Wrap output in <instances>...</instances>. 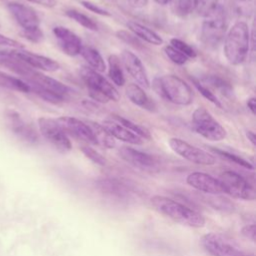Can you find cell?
I'll list each match as a JSON object with an SVG mask.
<instances>
[{
    "mask_svg": "<svg viewBox=\"0 0 256 256\" xmlns=\"http://www.w3.org/2000/svg\"><path fill=\"white\" fill-rule=\"evenodd\" d=\"M250 49V31L246 22L237 21L229 29L224 40V55L232 65L245 61Z\"/></svg>",
    "mask_w": 256,
    "mask_h": 256,
    "instance_id": "2",
    "label": "cell"
},
{
    "mask_svg": "<svg viewBox=\"0 0 256 256\" xmlns=\"http://www.w3.org/2000/svg\"><path fill=\"white\" fill-rule=\"evenodd\" d=\"M0 85L10 90H14L18 92H23V93L31 92L29 85L23 79H21L20 77H15V76L6 74L1 71H0Z\"/></svg>",
    "mask_w": 256,
    "mask_h": 256,
    "instance_id": "25",
    "label": "cell"
},
{
    "mask_svg": "<svg viewBox=\"0 0 256 256\" xmlns=\"http://www.w3.org/2000/svg\"><path fill=\"white\" fill-rule=\"evenodd\" d=\"M25 1L35 3V4H38V5L47 7V8H52V7L56 6V0H25Z\"/></svg>",
    "mask_w": 256,
    "mask_h": 256,
    "instance_id": "42",
    "label": "cell"
},
{
    "mask_svg": "<svg viewBox=\"0 0 256 256\" xmlns=\"http://www.w3.org/2000/svg\"><path fill=\"white\" fill-rule=\"evenodd\" d=\"M223 192L233 198L252 201L256 198V191L241 175L233 171H224L218 178Z\"/></svg>",
    "mask_w": 256,
    "mask_h": 256,
    "instance_id": "7",
    "label": "cell"
},
{
    "mask_svg": "<svg viewBox=\"0 0 256 256\" xmlns=\"http://www.w3.org/2000/svg\"><path fill=\"white\" fill-rule=\"evenodd\" d=\"M7 8L23 32H30L39 29L40 19L33 8L19 2H10Z\"/></svg>",
    "mask_w": 256,
    "mask_h": 256,
    "instance_id": "13",
    "label": "cell"
},
{
    "mask_svg": "<svg viewBox=\"0 0 256 256\" xmlns=\"http://www.w3.org/2000/svg\"><path fill=\"white\" fill-rule=\"evenodd\" d=\"M121 59L125 69L131 75V77L138 83V85L144 88H149L150 82L145 67L142 64L139 57L131 51L124 50L121 54Z\"/></svg>",
    "mask_w": 256,
    "mask_h": 256,
    "instance_id": "17",
    "label": "cell"
},
{
    "mask_svg": "<svg viewBox=\"0 0 256 256\" xmlns=\"http://www.w3.org/2000/svg\"><path fill=\"white\" fill-rule=\"evenodd\" d=\"M80 54L87 61V63L92 67L91 69L99 73L105 71L106 65H105L104 59L97 49L90 46H82Z\"/></svg>",
    "mask_w": 256,
    "mask_h": 256,
    "instance_id": "24",
    "label": "cell"
},
{
    "mask_svg": "<svg viewBox=\"0 0 256 256\" xmlns=\"http://www.w3.org/2000/svg\"><path fill=\"white\" fill-rule=\"evenodd\" d=\"M86 124L89 126L93 134L95 144L103 146L105 148H113L115 146L114 138L110 135V133L104 128L102 124L94 121H87Z\"/></svg>",
    "mask_w": 256,
    "mask_h": 256,
    "instance_id": "23",
    "label": "cell"
},
{
    "mask_svg": "<svg viewBox=\"0 0 256 256\" xmlns=\"http://www.w3.org/2000/svg\"><path fill=\"white\" fill-rule=\"evenodd\" d=\"M56 120L66 134H70L84 142L95 144L93 134L86 122L69 116H62Z\"/></svg>",
    "mask_w": 256,
    "mask_h": 256,
    "instance_id": "16",
    "label": "cell"
},
{
    "mask_svg": "<svg viewBox=\"0 0 256 256\" xmlns=\"http://www.w3.org/2000/svg\"><path fill=\"white\" fill-rule=\"evenodd\" d=\"M54 36L60 49L68 56H76L80 54L82 43L81 39L71 30L63 26H56L53 28Z\"/></svg>",
    "mask_w": 256,
    "mask_h": 256,
    "instance_id": "18",
    "label": "cell"
},
{
    "mask_svg": "<svg viewBox=\"0 0 256 256\" xmlns=\"http://www.w3.org/2000/svg\"><path fill=\"white\" fill-rule=\"evenodd\" d=\"M80 3H81V5H82L83 7H85L87 10H89V11H91V12H94V13H96V14H98V15H101V16H111L110 12H108L107 10L101 8L100 6H98V5L95 4V3H92V2H90V1H85V0L80 1Z\"/></svg>",
    "mask_w": 256,
    "mask_h": 256,
    "instance_id": "37",
    "label": "cell"
},
{
    "mask_svg": "<svg viewBox=\"0 0 256 256\" xmlns=\"http://www.w3.org/2000/svg\"><path fill=\"white\" fill-rule=\"evenodd\" d=\"M112 116V120L118 122L119 124H121L122 126H124L125 128L129 129L131 132H133L134 134L138 135L139 137H141L142 139H151V135H150V132L143 126L137 124V123H134L133 121L127 119V118H124L120 115H116V114H113L111 115Z\"/></svg>",
    "mask_w": 256,
    "mask_h": 256,
    "instance_id": "27",
    "label": "cell"
},
{
    "mask_svg": "<svg viewBox=\"0 0 256 256\" xmlns=\"http://www.w3.org/2000/svg\"><path fill=\"white\" fill-rule=\"evenodd\" d=\"M66 15L71 18L72 20H74L75 22H77L78 24H80L81 26H83L84 28L88 29V30H92V31H97L98 30V26L97 24L87 15L74 10V9H70L66 11Z\"/></svg>",
    "mask_w": 256,
    "mask_h": 256,
    "instance_id": "28",
    "label": "cell"
},
{
    "mask_svg": "<svg viewBox=\"0 0 256 256\" xmlns=\"http://www.w3.org/2000/svg\"><path fill=\"white\" fill-rule=\"evenodd\" d=\"M119 155L124 161L138 169L145 171H155L158 169L157 159L148 153L131 147H121L119 149Z\"/></svg>",
    "mask_w": 256,
    "mask_h": 256,
    "instance_id": "14",
    "label": "cell"
},
{
    "mask_svg": "<svg viewBox=\"0 0 256 256\" xmlns=\"http://www.w3.org/2000/svg\"><path fill=\"white\" fill-rule=\"evenodd\" d=\"M211 150L214 153H216L217 155H219V156H221V157H223V158H225V159H227V160H229V161H231V162H233V163H235V164H237L241 167H244L246 169H253V165L250 162H248L247 160L243 159L242 157H240L238 155H235L233 153L223 151V150H220V149H217V148H213V147L211 148Z\"/></svg>",
    "mask_w": 256,
    "mask_h": 256,
    "instance_id": "29",
    "label": "cell"
},
{
    "mask_svg": "<svg viewBox=\"0 0 256 256\" xmlns=\"http://www.w3.org/2000/svg\"><path fill=\"white\" fill-rule=\"evenodd\" d=\"M125 93L128 99L135 105L150 111H152L155 108L154 103L150 100V98L147 96L145 91L138 84H134V83L128 84L126 86Z\"/></svg>",
    "mask_w": 256,
    "mask_h": 256,
    "instance_id": "21",
    "label": "cell"
},
{
    "mask_svg": "<svg viewBox=\"0 0 256 256\" xmlns=\"http://www.w3.org/2000/svg\"><path fill=\"white\" fill-rule=\"evenodd\" d=\"M0 46L9 47V48H15V49H22L23 46L16 40L9 38L3 34L0 33Z\"/></svg>",
    "mask_w": 256,
    "mask_h": 256,
    "instance_id": "39",
    "label": "cell"
},
{
    "mask_svg": "<svg viewBox=\"0 0 256 256\" xmlns=\"http://www.w3.org/2000/svg\"><path fill=\"white\" fill-rule=\"evenodd\" d=\"M195 8V0H174L175 12L181 16L188 15Z\"/></svg>",
    "mask_w": 256,
    "mask_h": 256,
    "instance_id": "33",
    "label": "cell"
},
{
    "mask_svg": "<svg viewBox=\"0 0 256 256\" xmlns=\"http://www.w3.org/2000/svg\"><path fill=\"white\" fill-rule=\"evenodd\" d=\"M217 0H195V8L194 10L198 15L204 17L206 16L216 5Z\"/></svg>",
    "mask_w": 256,
    "mask_h": 256,
    "instance_id": "34",
    "label": "cell"
},
{
    "mask_svg": "<svg viewBox=\"0 0 256 256\" xmlns=\"http://www.w3.org/2000/svg\"><path fill=\"white\" fill-rule=\"evenodd\" d=\"M164 52L166 54V56L175 64L177 65H183L187 62L188 58L183 55L181 52H179L178 50H176L174 47H172L171 45H167L164 47Z\"/></svg>",
    "mask_w": 256,
    "mask_h": 256,
    "instance_id": "35",
    "label": "cell"
},
{
    "mask_svg": "<svg viewBox=\"0 0 256 256\" xmlns=\"http://www.w3.org/2000/svg\"><path fill=\"white\" fill-rule=\"evenodd\" d=\"M80 76L89 89L90 96L94 100L101 103H106L109 100H119L120 95L117 89L99 72L88 67H82L80 70Z\"/></svg>",
    "mask_w": 256,
    "mask_h": 256,
    "instance_id": "5",
    "label": "cell"
},
{
    "mask_svg": "<svg viewBox=\"0 0 256 256\" xmlns=\"http://www.w3.org/2000/svg\"><path fill=\"white\" fill-rule=\"evenodd\" d=\"M186 182L191 187L206 194L218 195L223 193V189L219 180L203 172L190 173L186 178Z\"/></svg>",
    "mask_w": 256,
    "mask_h": 256,
    "instance_id": "19",
    "label": "cell"
},
{
    "mask_svg": "<svg viewBox=\"0 0 256 256\" xmlns=\"http://www.w3.org/2000/svg\"><path fill=\"white\" fill-rule=\"evenodd\" d=\"M40 134L56 150L61 153H67L72 149L71 141L64 132L56 119L50 117H41L38 119Z\"/></svg>",
    "mask_w": 256,
    "mask_h": 256,
    "instance_id": "8",
    "label": "cell"
},
{
    "mask_svg": "<svg viewBox=\"0 0 256 256\" xmlns=\"http://www.w3.org/2000/svg\"><path fill=\"white\" fill-rule=\"evenodd\" d=\"M208 81H209V82L211 83V85H213L214 87L220 88V89L224 90L225 92H227V91L231 92V87H230V85H229L227 82H225L223 79H221V78H219V77H217V76H210V77L208 78Z\"/></svg>",
    "mask_w": 256,
    "mask_h": 256,
    "instance_id": "38",
    "label": "cell"
},
{
    "mask_svg": "<svg viewBox=\"0 0 256 256\" xmlns=\"http://www.w3.org/2000/svg\"><path fill=\"white\" fill-rule=\"evenodd\" d=\"M154 89L168 101L182 106L193 102V92L190 86L176 75H164L154 81Z\"/></svg>",
    "mask_w": 256,
    "mask_h": 256,
    "instance_id": "3",
    "label": "cell"
},
{
    "mask_svg": "<svg viewBox=\"0 0 256 256\" xmlns=\"http://www.w3.org/2000/svg\"><path fill=\"white\" fill-rule=\"evenodd\" d=\"M191 81H192L193 85L196 87V89L202 94V96H203L204 98H206L207 100H209V101H210L211 103H213L214 105H216V106H218V107H220V108L222 107L220 101H219L218 98L214 95V93L211 92L207 87H205L199 80H197V79H195V78H191Z\"/></svg>",
    "mask_w": 256,
    "mask_h": 256,
    "instance_id": "30",
    "label": "cell"
},
{
    "mask_svg": "<svg viewBox=\"0 0 256 256\" xmlns=\"http://www.w3.org/2000/svg\"><path fill=\"white\" fill-rule=\"evenodd\" d=\"M109 77L117 86H123L125 83V77L121 68V62L117 55L113 54L109 56Z\"/></svg>",
    "mask_w": 256,
    "mask_h": 256,
    "instance_id": "26",
    "label": "cell"
},
{
    "mask_svg": "<svg viewBox=\"0 0 256 256\" xmlns=\"http://www.w3.org/2000/svg\"><path fill=\"white\" fill-rule=\"evenodd\" d=\"M23 35L24 37L31 41V42H34V43H39L43 40V32L41 31V29H37V30H34V31H30V32H23Z\"/></svg>",
    "mask_w": 256,
    "mask_h": 256,
    "instance_id": "40",
    "label": "cell"
},
{
    "mask_svg": "<svg viewBox=\"0 0 256 256\" xmlns=\"http://www.w3.org/2000/svg\"><path fill=\"white\" fill-rule=\"evenodd\" d=\"M81 151L82 153L88 158L90 159L93 163L97 164V165H100V166H105L107 161L105 159L104 156H102L99 152H97L95 149L91 148V147H88V146H83L81 147Z\"/></svg>",
    "mask_w": 256,
    "mask_h": 256,
    "instance_id": "36",
    "label": "cell"
},
{
    "mask_svg": "<svg viewBox=\"0 0 256 256\" xmlns=\"http://www.w3.org/2000/svg\"><path fill=\"white\" fill-rule=\"evenodd\" d=\"M95 188L106 198L118 203H129L133 198L130 187L116 178H99L95 181Z\"/></svg>",
    "mask_w": 256,
    "mask_h": 256,
    "instance_id": "10",
    "label": "cell"
},
{
    "mask_svg": "<svg viewBox=\"0 0 256 256\" xmlns=\"http://www.w3.org/2000/svg\"><path fill=\"white\" fill-rule=\"evenodd\" d=\"M247 107L251 111V113L254 115L256 111V100L254 97H251L247 100Z\"/></svg>",
    "mask_w": 256,
    "mask_h": 256,
    "instance_id": "44",
    "label": "cell"
},
{
    "mask_svg": "<svg viewBox=\"0 0 256 256\" xmlns=\"http://www.w3.org/2000/svg\"><path fill=\"white\" fill-rule=\"evenodd\" d=\"M170 148L182 158L199 165H213L216 158L211 153L195 147L180 138H170L168 141Z\"/></svg>",
    "mask_w": 256,
    "mask_h": 256,
    "instance_id": "9",
    "label": "cell"
},
{
    "mask_svg": "<svg viewBox=\"0 0 256 256\" xmlns=\"http://www.w3.org/2000/svg\"><path fill=\"white\" fill-rule=\"evenodd\" d=\"M241 233L242 235L247 238L250 239L251 241H255V225L254 224H250V225H246L241 229Z\"/></svg>",
    "mask_w": 256,
    "mask_h": 256,
    "instance_id": "41",
    "label": "cell"
},
{
    "mask_svg": "<svg viewBox=\"0 0 256 256\" xmlns=\"http://www.w3.org/2000/svg\"><path fill=\"white\" fill-rule=\"evenodd\" d=\"M127 1L134 8H142L147 5L149 0H127Z\"/></svg>",
    "mask_w": 256,
    "mask_h": 256,
    "instance_id": "43",
    "label": "cell"
},
{
    "mask_svg": "<svg viewBox=\"0 0 256 256\" xmlns=\"http://www.w3.org/2000/svg\"><path fill=\"white\" fill-rule=\"evenodd\" d=\"M127 27L136 37L146 41L147 43L153 45H161L163 43V39L159 34L138 22L129 21L127 22Z\"/></svg>",
    "mask_w": 256,
    "mask_h": 256,
    "instance_id": "22",
    "label": "cell"
},
{
    "mask_svg": "<svg viewBox=\"0 0 256 256\" xmlns=\"http://www.w3.org/2000/svg\"><path fill=\"white\" fill-rule=\"evenodd\" d=\"M153 207L166 217L182 225L201 228L205 225V218L194 209L167 197L155 195L151 198Z\"/></svg>",
    "mask_w": 256,
    "mask_h": 256,
    "instance_id": "1",
    "label": "cell"
},
{
    "mask_svg": "<svg viewBox=\"0 0 256 256\" xmlns=\"http://www.w3.org/2000/svg\"><path fill=\"white\" fill-rule=\"evenodd\" d=\"M10 53L24 62L26 65L29 67L35 69V70H42V71H47V72H54L57 71L60 68V65L57 61L43 56L39 55L30 51H25L23 49L19 50H14L10 51Z\"/></svg>",
    "mask_w": 256,
    "mask_h": 256,
    "instance_id": "15",
    "label": "cell"
},
{
    "mask_svg": "<svg viewBox=\"0 0 256 256\" xmlns=\"http://www.w3.org/2000/svg\"><path fill=\"white\" fill-rule=\"evenodd\" d=\"M226 13L224 8L217 4L206 16L201 27V41L208 48L217 47L226 33Z\"/></svg>",
    "mask_w": 256,
    "mask_h": 256,
    "instance_id": "4",
    "label": "cell"
},
{
    "mask_svg": "<svg viewBox=\"0 0 256 256\" xmlns=\"http://www.w3.org/2000/svg\"><path fill=\"white\" fill-rule=\"evenodd\" d=\"M170 45L172 47H174L176 50H178L179 52H181L183 55H185L188 59L196 57L195 50L190 45H188L187 43H185L184 41H182L180 39L172 38L170 40Z\"/></svg>",
    "mask_w": 256,
    "mask_h": 256,
    "instance_id": "31",
    "label": "cell"
},
{
    "mask_svg": "<svg viewBox=\"0 0 256 256\" xmlns=\"http://www.w3.org/2000/svg\"><path fill=\"white\" fill-rule=\"evenodd\" d=\"M194 130L210 141H221L226 137L225 128L204 108L198 107L192 114Z\"/></svg>",
    "mask_w": 256,
    "mask_h": 256,
    "instance_id": "6",
    "label": "cell"
},
{
    "mask_svg": "<svg viewBox=\"0 0 256 256\" xmlns=\"http://www.w3.org/2000/svg\"><path fill=\"white\" fill-rule=\"evenodd\" d=\"M102 125L114 139L116 138L118 140L134 145H140L143 143V139L141 137L134 134L129 129L125 128L124 126H122L114 120H105L103 121Z\"/></svg>",
    "mask_w": 256,
    "mask_h": 256,
    "instance_id": "20",
    "label": "cell"
},
{
    "mask_svg": "<svg viewBox=\"0 0 256 256\" xmlns=\"http://www.w3.org/2000/svg\"><path fill=\"white\" fill-rule=\"evenodd\" d=\"M255 0H235V10L241 16H249L254 12Z\"/></svg>",
    "mask_w": 256,
    "mask_h": 256,
    "instance_id": "32",
    "label": "cell"
},
{
    "mask_svg": "<svg viewBox=\"0 0 256 256\" xmlns=\"http://www.w3.org/2000/svg\"><path fill=\"white\" fill-rule=\"evenodd\" d=\"M201 245L211 256H246L233 242L218 233L205 234L201 238Z\"/></svg>",
    "mask_w": 256,
    "mask_h": 256,
    "instance_id": "11",
    "label": "cell"
},
{
    "mask_svg": "<svg viewBox=\"0 0 256 256\" xmlns=\"http://www.w3.org/2000/svg\"><path fill=\"white\" fill-rule=\"evenodd\" d=\"M156 3H158V4H160V5H166V4H168L169 2H171L172 0H154Z\"/></svg>",
    "mask_w": 256,
    "mask_h": 256,
    "instance_id": "46",
    "label": "cell"
},
{
    "mask_svg": "<svg viewBox=\"0 0 256 256\" xmlns=\"http://www.w3.org/2000/svg\"><path fill=\"white\" fill-rule=\"evenodd\" d=\"M246 137H247L248 140L252 143V145L255 146V144H256V136H255V133H254L253 131L248 130V131H246Z\"/></svg>",
    "mask_w": 256,
    "mask_h": 256,
    "instance_id": "45",
    "label": "cell"
},
{
    "mask_svg": "<svg viewBox=\"0 0 256 256\" xmlns=\"http://www.w3.org/2000/svg\"><path fill=\"white\" fill-rule=\"evenodd\" d=\"M5 118L9 130L21 141L28 144H36L39 141V136L35 128L18 112L8 110L5 114Z\"/></svg>",
    "mask_w": 256,
    "mask_h": 256,
    "instance_id": "12",
    "label": "cell"
}]
</instances>
